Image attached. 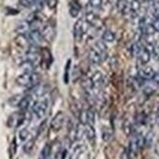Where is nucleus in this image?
Instances as JSON below:
<instances>
[{
    "instance_id": "29",
    "label": "nucleus",
    "mask_w": 159,
    "mask_h": 159,
    "mask_svg": "<svg viewBox=\"0 0 159 159\" xmlns=\"http://www.w3.org/2000/svg\"><path fill=\"white\" fill-rule=\"evenodd\" d=\"M143 1H146V2H151V1H154V0H143Z\"/></svg>"
},
{
    "instance_id": "1",
    "label": "nucleus",
    "mask_w": 159,
    "mask_h": 159,
    "mask_svg": "<svg viewBox=\"0 0 159 159\" xmlns=\"http://www.w3.org/2000/svg\"><path fill=\"white\" fill-rule=\"evenodd\" d=\"M49 105H50V98L48 97L47 94H45L44 96L38 98L31 105L32 114L38 119L43 118V117L46 115L47 111H48Z\"/></svg>"
},
{
    "instance_id": "10",
    "label": "nucleus",
    "mask_w": 159,
    "mask_h": 159,
    "mask_svg": "<svg viewBox=\"0 0 159 159\" xmlns=\"http://www.w3.org/2000/svg\"><path fill=\"white\" fill-rule=\"evenodd\" d=\"M15 31L18 35H26L30 31V23L27 20H20L17 25Z\"/></svg>"
},
{
    "instance_id": "16",
    "label": "nucleus",
    "mask_w": 159,
    "mask_h": 159,
    "mask_svg": "<svg viewBox=\"0 0 159 159\" xmlns=\"http://www.w3.org/2000/svg\"><path fill=\"white\" fill-rule=\"evenodd\" d=\"M85 126H86L85 127V134L88 138V140L92 143H94L95 140H96V132H95V129L93 127V124H86Z\"/></svg>"
},
{
    "instance_id": "22",
    "label": "nucleus",
    "mask_w": 159,
    "mask_h": 159,
    "mask_svg": "<svg viewBox=\"0 0 159 159\" xmlns=\"http://www.w3.org/2000/svg\"><path fill=\"white\" fill-rule=\"evenodd\" d=\"M39 0H20V4L24 7H30L37 3Z\"/></svg>"
},
{
    "instance_id": "6",
    "label": "nucleus",
    "mask_w": 159,
    "mask_h": 159,
    "mask_svg": "<svg viewBox=\"0 0 159 159\" xmlns=\"http://www.w3.org/2000/svg\"><path fill=\"white\" fill-rule=\"evenodd\" d=\"M155 74H156V71L153 70L152 67L148 66H143L142 68H140L139 71H138V76L144 81L152 80Z\"/></svg>"
},
{
    "instance_id": "26",
    "label": "nucleus",
    "mask_w": 159,
    "mask_h": 159,
    "mask_svg": "<svg viewBox=\"0 0 159 159\" xmlns=\"http://www.w3.org/2000/svg\"><path fill=\"white\" fill-rule=\"evenodd\" d=\"M33 140H30L29 142H26V143L25 144V147H24V149H25V152L26 153H29L30 151L32 149V147H33Z\"/></svg>"
},
{
    "instance_id": "24",
    "label": "nucleus",
    "mask_w": 159,
    "mask_h": 159,
    "mask_svg": "<svg viewBox=\"0 0 159 159\" xmlns=\"http://www.w3.org/2000/svg\"><path fill=\"white\" fill-rule=\"evenodd\" d=\"M102 5V0H89V6L92 8H101Z\"/></svg>"
},
{
    "instance_id": "4",
    "label": "nucleus",
    "mask_w": 159,
    "mask_h": 159,
    "mask_svg": "<svg viewBox=\"0 0 159 159\" xmlns=\"http://www.w3.org/2000/svg\"><path fill=\"white\" fill-rule=\"evenodd\" d=\"M88 27H89V24L86 22L85 20L78 19L76 20V23L74 24V26H73V35H74V38L76 39L77 41L81 40L83 35H84V34L86 33Z\"/></svg>"
},
{
    "instance_id": "30",
    "label": "nucleus",
    "mask_w": 159,
    "mask_h": 159,
    "mask_svg": "<svg viewBox=\"0 0 159 159\" xmlns=\"http://www.w3.org/2000/svg\"><path fill=\"white\" fill-rule=\"evenodd\" d=\"M156 73H159V68H158V70L156 71Z\"/></svg>"
},
{
    "instance_id": "12",
    "label": "nucleus",
    "mask_w": 159,
    "mask_h": 159,
    "mask_svg": "<svg viewBox=\"0 0 159 159\" xmlns=\"http://www.w3.org/2000/svg\"><path fill=\"white\" fill-rule=\"evenodd\" d=\"M150 58H151L150 51L148 50L144 46H143L142 50L140 51L139 55H138V59H139V61H141V64L142 65H147L150 61Z\"/></svg>"
},
{
    "instance_id": "7",
    "label": "nucleus",
    "mask_w": 159,
    "mask_h": 159,
    "mask_svg": "<svg viewBox=\"0 0 159 159\" xmlns=\"http://www.w3.org/2000/svg\"><path fill=\"white\" fill-rule=\"evenodd\" d=\"M25 36H26L27 41H29V43L30 45L39 46L43 41V38H42V35H41L40 30H30Z\"/></svg>"
},
{
    "instance_id": "18",
    "label": "nucleus",
    "mask_w": 159,
    "mask_h": 159,
    "mask_svg": "<svg viewBox=\"0 0 159 159\" xmlns=\"http://www.w3.org/2000/svg\"><path fill=\"white\" fill-rule=\"evenodd\" d=\"M23 98H24V96H22V95H15V96L11 97V98L8 100L9 106H11V107H19V106H20V102H22Z\"/></svg>"
},
{
    "instance_id": "3",
    "label": "nucleus",
    "mask_w": 159,
    "mask_h": 159,
    "mask_svg": "<svg viewBox=\"0 0 159 159\" xmlns=\"http://www.w3.org/2000/svg\"><path fill=\"white\" fill-rule=\"evenodd\" d=\"M107 58V52H102L98 49H96L95 47L91 48L89 51V61H91L93 65L99 66L102 65Z\"/></svg>"
},
{
    "instance_id": "14",
    "label": "nucleus",
    "mask_w": 159,
    "mask_h": 159,
    "mask_svg": "<svg viewBox=\"0 0 159 159\" xmlns=\"http://www.w3.org/2000/svg\"><path fill=\"white\" fill-rule=\"evenodd\" d=\"M35 67H36V64L29 60H25L22 64H20V68L23 70V73L35 71Z\"/></svg>"
},
{
    "instance_id": "8",
    "label": "nucleus",
    "mask_w": 159,
    "mask_h": 159,
    "mask_svg": "<svg viewBox=\"0 0 159 159\" xmlns=\"http://www.w3.org/2000/svg\"><path fill=\"white\" fill-rule=\"evenodd\" d=\"M65 120H66V115L64 112H58L56 115H55V117L52 119L51 121V128L54 130V131H59L61 129V127H63L64 123H65Z\"/></svg>"
},
{
    "instance_id": "13",
    "label": "nucleus",
    "mask_w": 159,
    "mask_h": 159,
    "mask_svg": "<svg viewBox=\"0 0 159 159\" xmlns=\"http://www.w3.org/2000/svg\"><path fill=\"white\" fill-rule=\"evenodd\" d=\"M68 5H70V15L72 18H76L81 10V5L78 0H70Z\"/></svg>"
},
{
    "instance_id": "5",
    "label": "nucleus",
    "mask_w": 159,
    "mask_h": 159,
    "mask_svg": "<svg viewBox=\"0 0 159 159\" xmlns=\"http://www.w3.org/2000/svg\"><path fill=\"white\" fill-rule=\"evenodd\" d=\"M40 32L43 40H45L46 42H52L55 37H56V29H55L54 25L50 24L45 25L42 27V30H40Z\"/></svg>"
},
{
    "instance_id": "20",
    "label": "nucleus",
    "mask_w": 159,
    "mask_h": 159,
    "mask_svg": "<svg viewBox=\"0 0 159 159\" xmlns=\"http://www.w3.org/2000/svg\"><path fill=\"white\" fill-rule=\"evenodd\" d=\"M129 6H130L131 11L136 14L141 10L142 3H141L140 0H131L130 3H129Z\"/></svg>"
},
{
    "instance_id": "23",
    "label": "nucleus",
    "mask_w": 159,
    "mask_h": 159,
    "mask_svg": "<svg viewBox=\"0 0 159 159\" xmlns=\"http://www.w3.org/2000/svg\"><path fill=\"white\" fill-rule=\"evenodd\" d=\"M19 138L22 142L26 141L27 138H29V131H27L26 129H22L19 133Z\"/></svg>"
},
{
    "instance_id": "27",
    "label": "nucleus",
    "mask_w": 159,
    "mask_h": 159,
    "mask_svg": "<svg viewBox=\"0 0 159 159\" xmlns=\"http://www.w3.org/2000/svg\"><path fill=\"white\" fill-rule=\"evenodd\" d=\"M121 159H131L130 158V155H129V152H128V150H124L123 151V153L121 155Z\"/></svg>"
},
{
    "instance_id": "25",
    "label": "nucleus",
    "mask_w": 159,
    "mask_h": 159,
    "mask_svg": "<svg viewBox=\"0 0 159 159\" xmlns=\"http://www.w3.org/2000/svg\"><path fill=\"white\" fill-rule=\"evenodd\" d=\"M45 3L50 9H56L59 4V0H45Z\"/></svg>"
},
{
    "instance_id": "28",
    "label": "nucleus",
    "mask_w": 159,
    "mask_h": 159,
    "mask_svg": "<svg viewBox=\"0 0 159 159\" xmlns=\"http://www.w3.org/2000/svg\"><path fill=\"white\" fill-rule=\"evenodd\" d=\"M155 83H157V84L159 85V73H156L155 75H154V77H153V79H152Z\"/></svg>"
},
{
    "instance_id": "9",
    "label": "nucleus",
    "mask_w": 159,
    "mask_h": 159,
    "mask_svg": "<svg viewBox=\"0 0 159 159\" xmlns=\"http://www.w3.org/2000/svg\"><path fill=\"white\" fill-rule=\"evenodd\" d=\"M85 20L89 24V25H92L94 27H97V29H99V27H102L103 25L102 20L98 16H97L95 13H93V12H88L86 14Z\"/></svg>"
},
{
    "instance_id": "2",
    "label": "nucleus",
    "mask_w": 159,
    "mask_h": 159,
    "mask_svg": "<svg viewBox=\"0 0 159 159\" xmlns=\"http://www.w3.org/2000/svg\"><path fill=\"white\" fill-rule=\"evenodd\" d=\"M40 80H41V75L36 71L24 72L22 74H20L16 78V83L20 86L31 89L38 85L40 83Z\"/></svg>"
},
{
    "instance_id": "17",
    "label": "nucleus",
    "mask_w": 159,
    "mask_h": 159,
    "mask_svg": "<svg viewBox=\"0 0 159 159\" xmlns=\"http://www.w3.org/2000/svg\"><path fill=\"white\" fill-rule=\"evenodd\" d=\"M102 40L105 43H111L115 40V34L114 32H112L111 30H106L105 31L102 32Z\"/></svg>"
},
{
    "instance_id": "21",
    "label": "nucleus",
    "mask_w": 159,
    "mask_h": 159,
    "mask_svg": "<svg viewBox=\"0 0 159 159\" xmlns=\"http://www.w3.org/2000/svg\"><path fill=\"white\" fill-rule=\"evenodd\" d=\"M112 136V133H111V131H109L107 128H105L102 130V140L105 141V142H107L110 140V138H111Z\"/></svg>"
},
{
    "instance_id": "11",
    "label": "nucleus",
    "mask_w": 159,
    "mask_h": 159,
    "mask_svg": "<svg viewBox=\"0 0 159 159\" xmlns=\"http://www.w3.org/2000/svg\"><path fill=\"white\" fill-rule=\"evenodd\" d=\"M90 80L92 82L93 85V89H99L103 82V76L101 71H96L91 77H90Z\"/></svg>"
},
{
    "instance_id": "15",
    "label": "nucleus",
    "mask_w": 159,
    "mask_h": 159,
    "mask_svg": "<svg viewBox=\"0 0 159 159\" xmlns=\"http://www.w3.org/2000/svg\"><path fill=\"white\" fill-rule=\"evenodd\" d=\"M157 83H155L153 80H149L148 83H147L146 85L143 87V94L146 96H150L152 95L156 90H157Z\"/></svg>"
},
{
    "instance_id": "19",
    "label": "nucleus",
    "mask_w": 159,
    "mask_h": 159,
    "mask_svg": "<svg viewBox=\"0 0 159 159\" xmlns=\"http://www.w3.org/2000/svg\"><path fill=\"white\" fill-rule=\"evenodd\" d=\"M50 157H51V146L47 143L42 148V150H41L39 159H50Z\"/></svg>"
}]
</instances>
